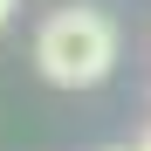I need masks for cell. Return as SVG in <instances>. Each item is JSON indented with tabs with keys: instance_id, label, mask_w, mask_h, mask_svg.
I'll return each instance as SVG.
<instances>
[{
	"instance_id": "cell-3",
	"label": "cell",
	"mask_w": 151,
	"mask_h": 151,
	"mask_svg": "<svg viewBox=\"0 0 151 151\" xmlns=\"http://www.w3.org/2000/svg\"><path fill=\"white\" fill-rule=\"evenodd\" d=\"M137 151H151V137H144V144H137Z\"/></svg>"
},
{
	"instance_id": "cell-1",
	"label": "cell",
	"mask_w": 151,
	"mask_h": 151,
	"mask_svg": "<svg viewBox=\"0 0 151 151\" xmlns=\"http://www.w3.org/2000/svg\"><path fill=\"white\" fill-rule=\"evenodd\" d=\"M35 69L55 89H89L117 69V28L96 7H55L35 35Z\"/></svg>"
},
{
	"instance_id": "cell-2",
	"label": "cell",
	"mask_w": 151,
	"mask_h": 151,
	"mask_svg": "<svg viewBox=\"0 0 151 151\" xmlns=\"http://www.w3.org/2000/svg\"><path fill=\"white\" fill-rule=\"evenodd\" d=\"M7 14H14V0H0V28H7Z\"/></svg>"
}]
</instances>
